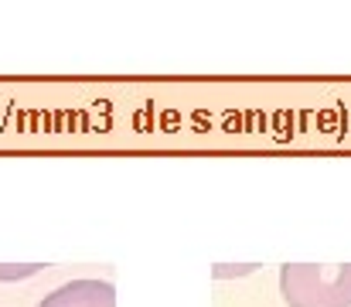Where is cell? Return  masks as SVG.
I'll return each mask as SVG.
<instances>
[{"label":"cell","instance_id":"6da1fadb","mask_svg":"<svg viewBox=\"0 0 351 307\" xmlns=\"http://www.w3.org/2000/svg\"><path fill=\"white\" fill-rule=\"evenodd\" d=\"M280 294L290 307H351V266L290 263L280 270Z\"/></svg>","mask_w":351,"mask_h":307},{"label":"cell","instance_id":"7a4b0ae2","mask_svg":"<svg viewBox=\"0 0 351 307\" xmlns=\"http://www.w3.org/2000/svg\"><path fill=\"white\" fill-rule=\"evenodd\" d=\"M38 307H117V291L106 280H72L51 291Z\"/></svg>","mask_w":351,"mask_h":307},{"label":"cell","instance_id":"3957f363","mask_svg":"<svg viewBox=\"0 0 351 307\" xmlns=\"http://www.w3.org/2000/svg\"><path fill=\"white\" fill-rule=\"evenodd\" d=\"M41 273L38 263H27V266H0V280H24V277H34Z\"/></svg>","mask_w":351,"mask_h":307},{"label":"cell","instance_id":"277c9868","mask_svg":"<svg viewBox=\"0 0 351 307\" xmlns=\"http://www.w3.org/2000/svg\"><path fill=\"white\" fill-rule=\"evenodd\" d=\"M256 266H239V270H226V266H215V277L222 280V277H242V273H252Z\"/></svg>","mask_w":351,"mask_h":307}]
</instances>
